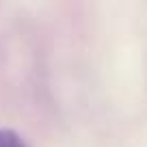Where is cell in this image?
<instances>
[{"label":"cell","instance_id":"6da1fadb","mask_svg":"<svg viewBox=\"0 0 147 147\" xmlns=\"http://www.w3.org/2000/svg\"><path fill=\"white\" fill-rule=\"evenodd\" d=\"M0 147H28V145L15 130L0 128Z\"/></svg>","mask_w":147,"mask_h":147}]
</instances>
